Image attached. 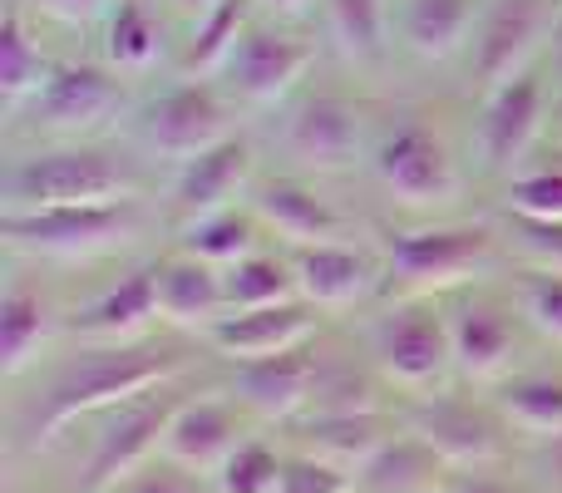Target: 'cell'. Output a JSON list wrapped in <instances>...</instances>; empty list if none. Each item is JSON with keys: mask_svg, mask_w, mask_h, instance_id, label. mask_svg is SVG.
I'll return each mask as SVG.
<instances>
[{"mask_svg": "<svg viewBox=\"0 0 562 493\" xmlns=\"http://www.w3.org/2000/svg\"><path fill=\"white\" fill-rule=\"evenodd\" d=\"M193 366H198V346L193 336H178V330L128 340V346H79L30 405L25 445L30 449L55 445L69 425L104 415V410L124 405V400L144 395L154 385L193 376Z\"/></svg>", "mask_w": 562, "mask_h": 493, "instance_id": "obj_1", "label": "cell"}, {"mask_svg": "<svg viewBox=\"0 0 562 493\" xmlns=\"http://www.w3.org/2000/svg\"><path fill=\"white\" fill-rule=\"evenodd\" d=\"M498 261V237L484 223H435V227H390L380 243L385 296H454L488 277Z\"/></svg>", "mask_w": 562, "mask_h": 493, "instance_id": "obj_2", "label": "cell"}, {"mask_svg": "<svg viewBox=\"0 0 562 493\" xmlns=\"http://www.w3.org/2000/svg\"><path fill=\"white\" fill-rule=\"evenodd\" d=\"M366 356L385 376L390 390L425 400L449 390L454 370V340H449L445 296H409L390 301L366 330Z\"/></svg>", "mask_w": 562, "mask_h": 493, "instance_id": "obj_3", "label": "cell"}, {"mask_svg": "<svg viewBox=\"0 0 562 493\" xmlns=\"http://www.w3.org/2000/svg\"><path fill=\"white\" fill-rule=\"evenodd\" d=\"M138 233V198L114 203H59V208H5L0 237L10 251L49 261H89L124 247Z\"/></svg>", "mask_w": 562, "mask_h": 493, "instance_id": "obj_4", "label": "cell"}, {"mask_svg": "<svg viewBox=\"0 0 562 493\" xmlns=\"http://www.w3.org/2000/svg\"><path fill=\"white\" fill-rule=\"evenodd\" d=\"M138 198V178L124 158L94 144L40 148L10 164L5 208H59V203H114Z\"/></svg>", "mask_w": 562, "mask_h": 493, "instance_id": "obj_5", "label": "cell"}, {"mask_svg": "<svg viewBox=\"0 0 562 493\" xmlns=\"http://www.w3.org/2000/svg\"><path fill=\"white\" fill-rule=\"evenodd\" d=\"M188 395H193V390H188V376H183V380L154 385V390H144V395L94 415L99 429H94V445H89L85 474H79L75 493H114L134 469H144L148 459L164 455V435Z\"/></svg>", "mask_w": 562, "mask_h": 493, "instance_id": "obj_6", "label": "cell"}, {"mask_svg": "<svg viewBox=\"0 0 562 493\" xmlns=\"http://www.w3.org/2000/svg\"><path fill=\"white\" fill-rule=\"evenodd\" d=\"M400 419H405L425 445H435L454 474H464V469H504L508 459H514L518 435H514V425L498 415L494 400L439 390V395L409 400V405L400 410Z\"/></svg>", "mask_w": 562, "mask_h": 493, "instance_id": "obj_7", "label": "cell"}, {"mask_svg": "<svg viewBox=\"0 0 562 493\" xmlns=\"http://www.w3.org/2000/svg\"><path fill=\"white\" fill-rule=\"evenodd\" d=\"M128 104V89L109 59H55L40 94L25 104L30 134L45 138H89L114 124Z\"/></svg>", "mask_w": 562, "mask_h": 493, "instance_id": "obj_8", "label": "cell"}, {"mask_svg": "<svg viewBox=\"0 0 562 493\" xmlns=\"http://www.w3.org/2000/svg\"><path fill=\"white\" fill-rule=\"evenodd\" d=\"M375 178L400 208L409 213H435L449 208L459 198V168L449 158L445 138L429 124H395L385 138L375 144Z\"/></svg>", "mask_w": 562, "mask_h": 493, "instance_id": "obj_9", "label": "cell"}, {"mask_svg": "<svg viewBox=\"0 0 562 493\" xmlns=\"http://www.w3.org/2000/svg\"><path fill=\"white\" fill-rule=\"evenodd\" d=\"M445 311H449V340H454L459 380H469V385H498V380L514 376L518 336H524L518 326H528L524 311L498 296H484L474 287L445 296Z\"/></svg>", "mask_w": 562, "mask_h": 493, "instance_id": "obj_10", "label": "cell"}, {"mask_svg": "<svg viewBox=\"0 0 562 493\" xmlns=\"http://www.w3.org/2000/svg\"><path fill=\"white\" fill-rule=\"evenodd\" d=\"M548 79L538 65L518 69L514 79L494 85L484 94V114H479V164L484 173H518L528 148L548 138Z\"/></svg>", "mask_w": 562, "mask_h": 493, "instance_id": "obj_11", "label": "cell"}, {"mask_svg": "<svg viewBox=\"0 0 562 493\" xmlns=\"http://www.w3.org/2000/svg\"><path fill=\"white\" fill-rule=\"evenodd\" d=\"M281 144L301 168L340 173L366 148V114L356 99L336 94V89H306L296 94L286 124H281Z\"/></svg>", "mask_w": 562, "mask_h": 493, "instance_id": "obj_12", "label": "cell"}, {"mask_svg": "<svg viewBox=\"0 0 562 493\" xmlns=\"http://www.w3.org/2000/svg\"><path fill=\"white\" fill-rule=\"evenodd\" d=\"M558 25V0H488L484 15H479V30L469 40V75L474 85L494 89L504 79H514L518 69L533 65L538 40Z\"/></svg>", "mask_w": 562, "mask_h": 493, "instance_id": "obj_13", "label": "cell"}, {"mask_svg": "<svg viewBox=\"0 0 562 493\" xmlns=\"http://www.w3.org/2000/svg\"><path fill=\"white\" fill-rule=\"evenodd\" d=\"M233 134V109L217 94L207 79H183L178 89L158 94L154 104L144 109V138L154 154L173 158V164H188L203 148L223 144Z\"/></svg>", "mask_w": 562, "mask_h": 493, "instance_id": "obj_14", "label": "cell"}, {"mask_svg": "<svg viewBox=\"0 0 562 493\" xmlns=\"http://www.w3.org/2000/svg\"><path fill=\"white\" fill-rule=\"evenodd\" d=\"M311 65H316V40L311 35L252 20L247 35L237 40L233 59H227V75H233V89L247 104L267 109V104H277V99H286L291 89L306 79Z\"/></svg>", "mask_w": 562, "mask_h": 493, "instance_id": "obj_15", "label": "cell"}, {"mask_svg": "<svg viewBox=\"0 0 562 493\" xmlns=\"http://www.w3.org/2000/svg\"><path fill=\"white\" fill-rule=\"evenodd\" d=\"M247 419L252 415L227 395V385L193 390V395L178 405L173 425H168V435H164V459L213 479L217 469H223V459L247 439Z\"/></svg>", "mask_w": 562, "mask_h": 493, "instance_id": "obj_16", "label": "cell"}, {"mask_svg": "<svg viewBox=\"0 0 562 493\" xmlns=\"http://www.w3.org/2000/svg\"><path fill=\"white\" fill-rule=\"evenodd\" d=\"M311 380H316V346H296L281 356L237 360L227 376V395L267 425H291L311 405Z\"/></svg>", "mask_w": 562, "mask_h": 493, "instance_id": "obj_17", "label": "cell"}, {"mask_svg": "<svg viewBox=\"0 0 562 493\" xmlns=\"http://www.w3.org/2000/svg\"><path fill=\"white\" fill-rule=\"evenodd\" d=\"M252 144L243 134H227L223 144L203 148L198 158L178 164L173 193H168V208H173L178 227L198 223L207 213H223V208H237V198L252 193Z\"/></svg>", "mask_w": 562, "mask_h": 493, "instance_id": "obj_18", "label": "cell"}, {"mask_svg": "<svg viewBox=\"0 0 562 493\" xmlns=\"http://www.w3.org/2000/svg\"><path fill=\"white\" fill-rule=\"evenodd\" d=\"M291 267H296L301 301L316 311H350L385 291V267L380 257L350 247V243H316V247H291Z\"/></svg>", "mask_w": 562, "mask_h": 493, "instance_id": "obj_19", "label": "cell"}, {"mask_svg": "<svg viewBox=\"0 0 562 493\" xmlns=\"http://www.w3.org/2000/svg\"><path fill=\"white\" fill-rule=\"evenodd\" d=\"M321 326V311L311 301H277V306H257V311H227L213 330L203 336V346H213L223 360H262L281 356V350L311 346Z\"/></svg>", "mask_w": 562, "mask_h": 493, "instance_id": "obj_20", "label": "cell"}, {"mask_svg": "<svg viewBox=\"0 0 562 493\" xmlns=\"http://www.w3.org/2000/svg\"><path fill=\"white\" fill-rule=\"evenodd\" d=\"M154 321H164L158 316V261H144L109 291H99L79 316H69V336H79V346H128V340L154 336Z\"/></svg>", "mask_w": 562, "mask_h": 493, "instance_id": "obj_21", "label": "cell"}, {"mask_svg": "<svg viewBox=\"0 0 562 493\" xmlns=\"http://www.w3.org/2000/svg\"><path fill=\"white\" fill-rule=\"evenodd\" d=\"M158 316L178 336L203 340L227 316L223 267L193 257V251H168L158 257Z\"/></svg>", "mask_w": 562, "mask_h": 493, "instance_id": "obj_22", "label": "cell"}, {"mask_svg": "<svg viewBox=\"0 0 562 493\" xmlns=\"http://www.w3.org/2000/svg\"><path fill=\"white\" fill-rule=\"evenodd\" d=\"M267 233L286 237V247H316V243H346V217L326 193H316L301 178H262L247 198Z\"/></svg>", "mask_w": 562, "mask_h": 493, "instance_id": "obj_23", "label": "cell"}, {"mask_svg": "<svg viewBox=\"0 0 562 493\" xmlns=\"http://www.w3.org/2000/svg\"><path fill=\"white\" fill-rule=\"evenodd\" d=\"M405 425L400 410H350V415H301L291 419V449H306V455L326 459V464L346 469L356 479V469L385 445L395 429Z\"/></svg>", "mask_w": 562, "mask_h": 493, "instance_id": "obj_24", "label": "cell"}, {"mask_svg": "<svg viewBox=\"0 0 562 493\" xmlns=\"http://www.w3.org/2000/svg\"><path fill=\"white\" fill-rule=\"evenodd\" d=\"M59 326L65 321H59L49 287H40L35 277H10L5 296H0V376H25Z\"/></svg>", "mask_w": 562, "mask_h": 493, "instance_id": "obj_25", "label": "cell"}, {"mask_svg": "<svg viewBox=\"0 0 562 493\" xmlns=\"http://www.w3.org/2000/svg\"><path fill=\"white\" fill-rule=\"evenodd\" d=\"M449 479H454V469L445 464V455L435 445H425L409 425H400L356 469L350 489L356 493H439V489H449Z\"/></svg>", "mask_w": 562, "mask_h": 493, "instance_id": "obj_26", "label": "cell"}, {"mask_svg": "<svg viewBox=\"0 0 562 493\" xmlns=\"http://www.w3.org/2000/svg\"><path fill=\"white\" fill-rule=\"evenodd\" d=\"M350 410H390V385L375 360H356L350 350L316 346V380H311L306 415H350Z\"/></svg>", "mask_w": 562, "mask_h": 493, "instance_id": "obj_27", "label": "cell"}, {"mask_svg": "<svg viewBox=\"0 0 562 493\" xmlns=\"http://www.w3.org/2000/svg\"><path fill=\"white\" fill-rule=\"evenodd\" d=\"M488 400L514 425V435L538 439V445L562 439V376L558 370H514L508 380H498Z\"/></svg>", "mask_w": 562, "mask_h": 493, "instance_id": "obj_28", "label": "cell"}, {"mask_svg": "<svg viewBox=\"0 0 562 493\" xmlns=\"http://www.w3.org/2000/svg\"><path fill=\"white\" fill-rule=\"evenodd\" d=\"M49 69L55 65H49L45 49H40L25 5L10 0L5 20H0V109H5V119L25 114V104L40 94V85H45Z\"/></svg>", "mask_w": 562, "mask_h": 493, "instance_id": "obj_29", "label": "cell"}, {"mask_svg": "<svg viewBox=\"0 0 562 493\" xmlns=\"http://www.w3.org/2000/svg\"><path fill=\"white\" fill-rule=\"evenodd\" d=\"M479 15H484V0H405L400 35L419 59H449L469 45Z\"/></svg>", "mask_w": 562, "mask_h": 493, "instance_id": "obj_30", "label": "cell"}, {"mask_svg": "<svg viewBox=\"0 0 562 493\" xmlns=\"http://www.w3.org/2000/svg\"><path fill=\"white\" fill-rule=\"evenodd\" d=\"M164 55V20L148 0H114L104 15V59L119 75H144Z\"/></svg>", "mask_w": 562, "mask_h": 493, "instance_id": "obj_31", "label": "cell"}, {"mask_svg": "<svg viewBox=\"0 0 562 493\" xmlns=\"http://www.w3.org/2000/svg\"><path fill=\"white\" fill-rule=\"evenodd\" d=\"M262 247V217L252 208H223V213H207L198 223L178 227V251H193V257L213 261V267H233V261L252 257Z\"/></svg>", "mask_w": 562, "mask_h": 493, "instance_id": "obj_32", "label": "cell"}, {"mask_svg": "<svg viewBox=\"0 0 562 493\" xmlns=\"http://www.w3.org/2000/svg\"><path fill=\"white\" fill-rule=\"evenodd\" d=\"M223 287H227V311H257V306H277V301H296V267H291V251L277 257V251L257 247L252 257L233 261L223 271Z\"/></svg>", "mask_w": 562, "mask_h": 493, "instance_id": "obj_33", "label": "cell"}, {"mask_svg": "<svg viewBox=\"0 0 562 493\" xmlns=\"http://www.w3.org/2000/svg\"><path fill=\"white\" fill-rule=\"evenodd\" d=\"M247 25H252V0H217L207 15L193 20V40L183 49V75L203 79L213 69H227V59H233L237 40L247 35Z\"/></svg>", "mask_w": 562, "mask_h": 493, "instance_id": "obj_34", "label": "cell"}, {"mask_svg": "<svg viewBox=\"0 0 562 493\" xmlns=\"http://www.w3.org/2000/svg\"><path fill=\"white\" fill-rule=\"evenodd\" d=\"M336 45L360 65H375L390 49V0H321Z\"/></svg>", "mask_w": 562, "mask_h": 493, "instance_id": "obj_35", "label": "cell"}, {"mask_svg": "<svg viewBox=\"0 0 562 493\" xmlns=\"http://www.w3.org/2000/svg\"><path fill=\"white\" fill-rule=\"evenodd\" d=\"M281 464H286V449L272 445L267 435H247L213 474V489L217 493H277Z\"/></svg>", "mask_w": 562, "mask_h": 493, "instance_id": "obj_36", "label": "cell"}, {"mask_svg": "<svg viewBox=\"0 0 562 493\" xmlns=\"http://www.w3.org/2000/svg\"><path fill=\"white\" fill-rule=\"evenodd\" d=\"M514 301H518L524 321L538 330V336L553 340V346H562V271L528 267L524 277H518Z\"/></svg>", "mask_w": 562, "mask_h": 493, "instance_id": "obj_37", "label": "cell"}, {"mask_svg": "<svg viewBox=\"0 0 562 493\" xmlns=\"http://www.w3.org/2000/svg\"><path fill=\"white\" fill-rule=\"evenodd\" d=\"M508 213L543 217V223H562V168H533V173L508 178Z\"/></svg>", "mask_w": 562, "mask_h": 493, "instance_id": "obj_38", "label": "cell"}, {"mask_svg": "<svg viewBox=\"0 0 562 493\" xmlns=\"http://www.w3.org/2000/svg\"><path fill=\"white\" fill-rule=\"evenodd\" d=\"M504 233H508V243L528 257V267L562 271V223H543V217L508 213L504 217Z\"/></svg>", "mask_w": 562, "mask_h": 493, "instance_id": "obj_39", "label": "cell"}, {"mask_svg": "<svg viewBox=\"0 0 562 493\" xmlns=\"http://www.w3.org/2000/svg\"><path fill=\"white\" fill-rule=\"evenodd\" d=\"M277 493H350V474L326 464V459L306 455V449H286Z\"/></svg>", "mask_w": 562, "mask_h": 493, "instance_id": "obj_40", "label": "cell"}, {"mask_svg": "<svg viewBox=\"0 0 562 493\" xmlns=\"http://www.w3.org/2000/svg\"><path fill=\"white\" fill-rule=\"evenodd\" d=\"M114 493H217V489L207 474H193V469L158 455V459H148L144 469H134Z\"/></svg>", "mask_w": 562, "mask_h": 493, "instance_id": "obj_41", "label": "cell"}, {"mask_svg": "<svg viewBox=\"0 0 562 493\" xmlns=\"http://www.w3.org/2000/svg\"><path fill=\"white\" fill-rule=\"evenodd\" d=\"M35 15H49L59 25H94L114 10V0H25Z\"/></svg>", "mask_w": 562, "mask_h": 493, "instance_id": "obj_42", "label": "cell"}, {"mask_svg": "<svg viewBox=\"0 0 562 493\" xmlns=\"http://www.w3.org/2000/svg\"><path fill=\"white\" fill-rule=\"evenodd\" d=\"M449 493H528L518 479H508L504 469H464L449 479Z\"/></svg>", "mask_w": 562, "mask_h": 493, "instance_id": "obj_43", "label": "cell"}, {"mask_svg": "<svg viewBox=\"0 0 562 493\" xmlns=\"http://www.w3.org/2000/svg\"><path fill=\"white\" fill-rule=\"evenodd\" d=\"M548 138H553V148H562V89L553 94V109H548Z\"/></svg>", "mask_w": 562, "mask_h": 493, "instance_id": "obj_44", "label": "cell"}, {"mask_svg": "<svg viewBox=\"0 0 562 493\" xmlns=\"http://www.w3.org/2000/svg\"><path fill=\"white\" fill-rule=\"evenodd\" d=\"M173 5L183 10V15H193V20H198V15H207V10H213L217 0H173Z\"/></svg>", "mask_w": 562, "mask_h": 493, "instance_id": "obj_45", "label": "cell"}, {"mask_svg": "<svg viewBox=\"0 0 562 493\" xmlns=\"http://www.w3.org/2000/svg\"><path fill=\"white\" fill-rule=\"evenodd\" d=\"M267 10H277V15H296V10H306V0H262Z\"/></svg>", "mask_w": 562, "mask_h": 493, "instance_id": "obj_46", "label": "cell"}, {"mask_svg": "<svg viewBox=\"0 0 562 493\" xmlns=\"http://www.w3.org/2000/svg\"><path fill=\"white\" fill-rule=\"evenodd\" d=\"M553 59L562 65V10H558V25H553Z\"/></svg>", "mask_w": 562, "mask_h": 493, "instance_id": "obj_47", "label": "cell"}, {"mask_svg": "<svg viewBox=\"0 0 562 493\" xmlns=\"http://www.w3.org/2000/svg\"><path fill=\"white\" fill-rule=\"evenodd\" d=\"M439 493H449V489H439Z\"/></svg>", "mask_w": 562, "mask_h": 493, "instance_id": "obj_48", "label": "cell"}, {"mask_svg": "<svg viewBox=\"0 0 562 493\" xmlns=\"http://www.w3.org/2000/svg\"><path fill=\"white\" fill-rule=\"evenodd\" d=\"M350 493H356V489H350Z\"/></svg>", "mask_w": 562, "mask_h": 493, "instance_id": "obj_49", "label": "cell"}]
</instances>
